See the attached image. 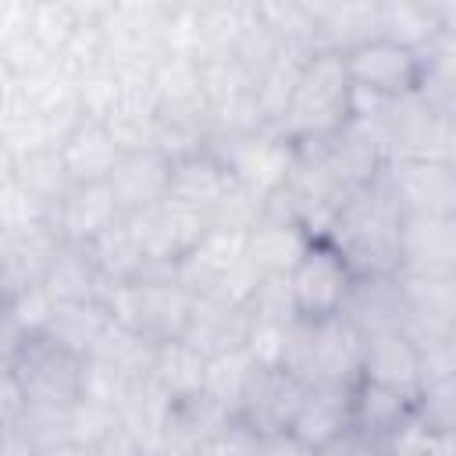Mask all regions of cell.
I'll use <instances>...</instances> for the list:
<instances>
[{
  "instance_id": "1",
  "label": "cell",
  "mask_w": 456,
  "mask_h": 456,
  "mask_svg": "<svg viewBox=\"0 0 456 456\" xmlns=\"http://www.w3.org/2000/svg\"><path fill=\"white\" fill-rule=\"evenodd\" d=\"M399 207L395 200L385 192L381 175L378 182H370L367 189L353 192L324 242L338 249V256L349 264L353 278H378V274H395V235H399Z\"/></svg>"
},
{
  "instance_id": "2",
  "label": "cell",
  "mask_w": 456,
  "mask_h": 456,
  "mask_svg": "<svg viewBox=\"0 0 456 456\" xmlns=\"http://www.w3.org/2000/svg\"><path fill=\"white\" fill-rule=\"evenodd\" d=\"M349 96H353V86H349L342 53L317 50L306 61L299 86H296V93H292V100H289V107L274 128L296 146L299 142H321L346 125Z\"/></svg>"
},
{
  "instance_id": "3",
  "label": "cell",
  "mask_w": 456,
  "mask_h": 456,
  "mask_svg": "<svg viewBox=\"0 0 456 456\" xmlns=\"http://www.w3.org/2000/svg\"><path fill=\"white\" fill-rule=\"evenodd\" d=\"M11 374L18 378L28 406L64 410L78 399L82 388V356L61 349L46 335L18 338L11 353Z\"/></svg>"
},
{
  "instance_id": "4",
  "label": "cell",
  "mask_w": 456,
  "mask_h": 456,
  "mask_svg": "<svg viewBox=\"0 0 456 456\" xmlns=\"http://www.w3.org/2000/svg\"><path fill=\"white\" fill-rule=\"evenodd\" d=\"M207 150L228 167L239 185H246L260 200L285 185L296 160V142H289L278 128H264L242 139H210Z\"/></svg>"
},
{
  "instance_id": "5",
  "label": "cell",
  "mask_w": 456,
  "mask_h": 456,
  "mask_svg": "<svg viewBox=\"0 0 456 456\" xmlns=\"http://www.w3.org/2000/svg\"><path fill=\"white\" fill-rule=\"evenodd\" d=\"M125 221H128L132 235H135V242H139V249L146 256V267L150 264L175 267L210 228L203 210H192V207H185L178 200H160L157 207L128 214Z\"/></svg>"
},
{
  "instance_id": "6",
  "label": "cell",
  "mask_w": 456,
  "mask_h": 456,
  "mask_svg": "<svg viewBox=\"0 0 456 456\" xmlns=\"http://www.w3.org/2000/svg\"><path fill=\"white\" fill-rule=\"evenodd\" d=\"M289 285H292L296 314L306 321H321V317L342 314V303H346L349 285H353V271L338 256L335 246H328L324 239H314L310 249L292 267Z\"/></svg>"
},
{
  "instance_id": "7",
  "label": "cell",
  "mask_w": 456,
  "mask_h": 456,
  "mask_svg": "<svg viewBox=\"0 0 456 456\" xmlns=\"http://www.w3.org/2000/svg\"><path fill=\"white\" fill-rule=\"evenodd\" d=\"M381 185L399 214L456 217V164L445 160H385Z\"/></svg>"
},
{
  "instance_id": "8",
  "label": "cell",
  "mask_w": 456,
  "mask_h": 456,
  "mask_svg": "<svg viewBox=\"0 0 456 456\" xmlns=\"http://www.w3.org/2000/svg\"><path fill=\"white\" fill-rule=\"evenodd\" d=\"M303 392H306V385L299 378H292L289 370L256 367L249 385H246V395L235 410V424L249 428L260 442L274 438V435H289V428L296 420V410L303 403Z\"/></svg>"
},
{
  "instance_id": "9",
  "label": "cell",
  "mask_w": 456,
  "mask_h": 456,
  "mask_svg": "<svg viewBox=\"0 0 456 456\" xmlns=\"http://www.w3.org/2000/svg\"><path fill=\"white\" fill-rule=\"evenodd\" d=\"M399 274H456V217L403 214L395 235Z\"/></svg>"
},
{
  "instance_id": "10",
  "label": "cell",
  "mask_w": 456,
  "mask_h": 456,
  "mask_svg": "<svg viewBox=\"0 0 456 456\" xmlns=\"http://www.w3.org/2000/svg\"><path fill=\"white\" fill-rule=\"evenodd\" d=\"M399 296H403V335L413 338V346L456 335V274H399Z\"/></svg>"
},
{
  "instance_id": "11",
  "label": "cell",
  "mask_w": 456,
  "mask_h": 456,
  "mask_svg": "<svg viewBox=\"0 0 456 456\" xmlns=\"http://www.w3.org/2000/svg\"><path fill=\"white\" fill-rule=\"evenodd\" d=\"M342 61H346V75H349L353 89H363V93H374V96H385V100L413 93L417 78H420L417 53L403 50V46L381 39V36L353 46L349 53H342Z\"/></svg>"
},
{
  "instance_id": "12",
  "label": "cell",
  "mask_w": 456,
  "mask_h": 456,
  "mask_svg": "<svg viewBox=\"0 0 456 456\" xmlns=\"http://www.w3.org/2000/svg\"><path fill=\"white\" fill-rule=\"evenodd\" d=\"M310 324V385H356L367 335L342 314Z\"/></svg>"
},
{
  "instance_id": "13",
  "label": "cell",
  "mask_w": 456,
  "mask_h": 456,
  "mask_svg": "<svg viewBox=\"0 0 456 456\" xmlns=\"http://www.w3.org/2000/svg\"><path fill=\"white\" fill-rule=\"evenodd\" d=\"M438 32H456L452 0H378V36L420 53Z\"/></svg>"
},
{
  "instance_id": "14",
  "label": "cell",
  "mask_w": 456,
  "mask_h": 456,
  "mask_svg": "<svg viewBox=\"0 0 456 456\" xmlns=\"http://www.w3.org/2000/svg\"><path fill=\"white\" fill-rule=\"evenodd\" d=\"M121 217L114 192L107 182H89V185H71L64 200L50 210V232L68 242V246H89L100 232H107Z\"/></svg>"
},
{
  "instance_id": "15",
  "label": "cell",
  "mask_w": 456,
  "mask_h": 456,
  "mask_svg": "<svg viewBox=\"0 0 456 456\" xmlns=\"http://www.w3.org/2000/svg\"><path fill=\"white\" fill-rule=\"evenodd\" d=\"M360 381L399 392L406 399H417L420 392V353L410 335L403 331H374L363 346Z\"/></svg>"
},
{
  "instance_id": "16",
  "label": "cell",
  "mask_w": 456,
  "mask_h": 456,
  "mask_svg": "<svg viewBox=\"0 0 456 456\" xmlns=\"http://www.w3.org/2000/svg\"><path fill=\"white\" fill-rule=\"evenodd\" d=\"M167 182H171V160L157 150L121 153V160L114 164V171L107 178L121 217L150 210L160 200H167Z\"/></svg>"
},
{
  "instance_id": "17",
  "label": "cell",
  "mask_w": 456,
  "mask_h": 456,
  "mask_svg": "<svg viewBox=\"0 0 456 456\" xmlns=\"http://www.w3.org/2000/svg\"><path fill=\"white\" fill-rule=\"evenodd\" d=\"M249 335V314L246 306H232L224 299L214 296H192V310L182 331V342H189L196 353L221 356V353H235L246 346Z\"/></svg>"
},
{
  "instance_id": "18",
  "label": "cell",
  "mask_w": 456,
  "mask_h": 456,
  "mask_svg": "<svg viewBox=\"0 0 456 456\" xmlns=\"http://www.w3.org/2000/svg\"><path fill=\"white\" fill-rule=\"evenodd\" d=\"M246 235L228 228H207V235L175 264V281L189 296H210L217 281L242 260Z\"/></svg>"
},
{
  "instance_id": "19",
  "label": "cell",
  "mask_w": 456,
  "mask_h": 456,
  "mask_svg": "<svg viewBox=\"0 0 456 456\" xmlns=\"http://www.w3.org/2000/svg\"><path fill=\"white\" fill-rule=\"evenodd\" d=\"M349 428H353V385H306L289 435L310 449H321L331 438L346 435Z\"/></svg>"
},
{
  "instance_id": "20",
  "label": "cell",
  "mask_w": 456,
  "mask_h": 456,
  "mask_svg": "<svg viewBox=\"0 0 456 456\" xmlns=\"http://www.w3.org/2000/svg\"><path fill=\"white\" fill-rule=\"evenodd\" d=\"M57 246L61 239L50 232V224L18 235H0V303L28 285H43Z\"/></svg>"
},
{
  "instance_id": "21",
  "label": "cell",
  "mask_w": 456,
  "mask_h": 456,
  "mask_svg": "<svg viewBox=\"0 0 456 456\" xmlns=\"http://www.w3.org/2000/svg\"><path fill=\"white\" fill-rule=\"evenodd\" d=\"M317 50L349 53L353 46L378 39V0H328L310 4Z\"/></svg>"
},
{
  "instance_id": "22",
  "label": "cell",
  "mask_w": 456,
  "mask_h": 456,
  "mask_svg": "<svg viewBox=\"0 0 456 456\" xmlns=\"http://www.w3.org/2000/svg\"><path fill=\"white\" fill-rule=\"evenodd\" d=\"M57 157L71 178V185H89V182H107L114 164L121 160V150L114 142V135L107 132L103 121L82 118L61 142H57Z\"/></svg>"
},
{
  "instance_id": "23",
  "label": "cell",
  "mask_w": 456,
  "mask_h": 456,
  "mask_svg": "<svg viewBox=\"0 0 456 456\" xmlns=\"http://www.w3.org/2000/svg\"><path fill=\"white\" fill-rule=\"evenodd\" d=\"M157 93L160 118H182V121H207V100L200 86V61L164 53L150 75Z\"/></svg>"
},
{
  "instance_id": "24",
  "label": "cell",
  "mask_w": 456,
  "mask_h": 456,
  "mask_svg": "<svg viewBox=\"0 0 456 456\" xmlns=\"http://www.w3.org/2000/svg\"><path fill=\"white\" fill-rule=\"evenodd\" d=\"M342 317H349L363 335L403 331V296H399L395 274L353 278L349 296L342 303Z\"/></svg>"
},
{
  "instance_id": "25",
  "label": "cell",
  "mask_w": 456,
  "mask_h": 456,
  "mask_svg": "<svg viewBox=\"0 0 456 456\" xmlns=\"http://www.w3.org/2000/svg\"><path fill=\"white\" fill-rule=\"evenodd\" d=\"M310 235L299 224L278 221V217H260L256 228L246 235V260L253 264V271L264 274H292V267L299 264V256L310 249Z\"/></svg>"
},
{
  "instance_id": "26",
  "label": "cell",
  "mask_w": 456,
  "mask_h": 456,
  "mask_svg": "<svg viewBox=\"0 0 456 456\" xmlns=\"http://www.w3.org/2000/svg\"><path fill=\"white\" fill-rule=\"evenodd\" d=\"M153 353L157 346L128 328H118V324H107V331L100 335V342L86 353L89 363H96L100 370H107L110 378H118L121 385H139L150 378L153 370Z\"/></svg>"
},
{
  "instance_id": "27",
  "label": "cell",
  "mask_w": 456,
  "mask_h": 456,
  "mask_svg": "<svg viewBox=\"0 0 456 456\" xmlns=\"http://www.w3.org/2000/svg\"><path fill=\"white\" fill-rule=\"evenodd\" d=\"M228 182H232L228 167L210 150H200V153H189L182 160H171L167 200H178V203L207 214L217 203V196L228 189Z\"/></svg>"
},
{
  "instance_id": "28",
  "label": "cell",
  "mask_w": 456,
  "mask_h": 456,
  "mask_svg": "<svg viewBox=\"0 0 456 456\" xmlns=\"http://www.w3.org/2000/svg\"><path fill=\"white\" fill-rule=\"evenodd\" d=\"M317 50L310 43H281L274 61L253 82V96H256V103H260V110H264L271 128L281 121V114H285V107H289V100H292V93L299 86V75H303V68H306V61Z\"/></svg>"
},
{
  "instance_id": "29",
  "label": "cell",
  "mask_w": 456,
  "mask_h": 456,
  "mask_svg": "<svg viewBox=\"0 0 456 456\" xmlns=\"http://www.w3.org/2000/svg\"><path fill=\"white\" fill-rule=\"evenodd\" d=\"M110 317L103 310L100 299H78V303H53V314L43 328V335L50 342H57L61 349L75 353L86 360V353L100 342V335L107 331Z\"/></svg>"
},
{
  "instance_id": "30",
  "label": "cell",
  "mask_w": 456,
  "mask_h": 456,
  "mask_svg": "<svg viewBox=\"0 0 456 456\" xmlns=\"http://www.w3.org/2000/svg\"><path fill=\"white\" fill-rule=\"evenodd\" d=\"M43 289L53 296V303H78V299H100L107 285H103L100 271L93 267L86 246L61 242L46 267Z\"/></svg>"
},
{
  "instance_id": "31",
  "label": "cell",
  "mask_w": 456,
  "mask_h": 456,
  "mask_svg": "<svg viewBox=\"0 0 456 456\" xmlns=\"http://www.w3.org/2000/svg\"><path fill=\"white\" fill-rule=\"evenodd\" d=\"M203 370H207V356L196 353L189 342L171 338V342L157 346L150 378L171 403H182V399H192L203 392Z\"/></svg>"
},
{
  "instance_id": "32",
  "label": "cell",
  "mask_w": 456,
  "mask_h": 456,
  "mask_svg": "<svg viewBox=\"0 0 456 456\" xmlns=\"http://www.w3.org/2000/svg\"><path fill=\"white\" fill-rule=\"evenodd\" d=\"M86 253H89L93 267L100 271L103 285L135 281L142 274V267H146V256H142V249H139V242H135V235H132V228H128L125 217H118L107 232H100L86 246Z\"/></svg>"
},
{
  "instance_id": "33",
  "label": "cell",
  "mask_w": 456,
  "mask_h": 456,
  "mask_svg": "<svg viewBox=\"0 0 456 456\" xmlns=\"http://www.w3.org/2000/svg\"><path fill=\"white\" fill-rule=\"evenodd\" d=\"M171 410H175V403L153 385V378H146V381H139V385L125 395V403H121V410H118V420L135 435V442H139L142 452L150 456V452L164 442Z\"/></svg>"
},
{
  "instance_id": "34",
  "label": "cell",
  "mask_w": 456,
  "mask_h": 456,
  "mask_svg": "<svg viewBox=\"0 0 456 456\" xmlns=\"http://www.w3.org/2000/svg\"><path fill=\"white\" fill-rule=\"evenodd\" d=\"M410 413H413V399H406L399 392H388V388H378V385H367V381L353 385V428L360 435L381 442Z\"/></svg>"
},
{
  "instance_id": "35",
  "label": "cell",
  "mask_w": 456,
  "mask_h": 456,
  "mask_svg": "<svg viewBox=\"0 0 456 456\" xmlns=\"http://www.w3.org/2000/svg\"><path fill=\"white\" fill-rule=\"evenodd\" d=\"M253 360L246 356V349H235V353H221V356H210L207 360V370H203V395L221 406L232 420H235V410L246 395V385L253 378Z\"/></svg>"
},
{
  "instance_id": "36",
  "label": "cell",
  "mask_w": 456,
  "mask_h": 456,
  "mask_svg": "<svg viewBox=\"0 0 456 456\" xmlns=\"http://www.w3.org/2000/svg\"><path fill=\"white\" fill-rule=\"evenodd\" d=\"M14 178L46 207V221H50V210H53V207L64 200V192L71 189V178H68V171H64V164H61V157H57V146L14 160Z\"/></svg>"
},
{
  "instance_id": "37",
  "label": "cell",
  "mask_w": 456,
  "mask_h": 456,
  "mask_svg": "<svg viewBox=\"0 0 456 456\" xmlns=\"http://www.w3.org/2000/svg\"><path fill=\"white\" fill-rule=\"evenodd\" d=\"M78 28V4L71 0H28V18L25 32L57 61L71 32Z\"/></svg>"
},
{
  "instance_id": "38",
  "label": "cell",
  "mask_w": 456,
  "mask_h": 456,
  "mask_svg": "<svg viewBox=\"0 0 456 456\" xmlns=\"http://www.w3.org/2000/svg\"><path fill=\"white\" fill-rule=\"evenodd\" d=\"M200 86H203V100H207V114L242 100L253 93V78L246 75V68L224 50V53H207L200 57Z\"/></svg>"
},
{
  "instance_id": "39",
  "label": "cell",
  "mask_w": 456,
  "mask_h": 456,
  "mask_svg": "<svg viewBox=\"0 0 456 456\" xmlns=\"http://www.w3.org/2000/svg\"><path fill=\"white\" fill-rule=\"evenodd\" d=\"M385 456H456V435L442 428H428L417 413H410L395 431L381 438Z\"/></svg>"
},
{
  "instance_id": "40",
  "label": "cell",
  "mask_w": 456,
  "mask_h": 456,
  "mask_svg": "<svg viewBox=\"0 0 456 456\" xmlns=\"http://www.w3.org/2000/svg\"><path fill=\"white\" fill-rule=\"evenodd\" d=\"M50 314H53V296L43 285H28V289H21V292H14L11 299L0 303V317L18 338L43 335Z\"/></svg>"
},
{
  "instance_id": "41",
  "label": "cell",
  "mask_w": 456,
  "mask_h": 456,
  "mask_svg": "<svg viewBox=\"0 0 456 456\" xmlns=\"http://www.w3.org/2000/svg\"><path fill=\"white\" fill-rule=\"evenodd\" d=\"M260 217H264V200L256 192H249L246 185H239L235 178L217 196V203L207 210L210 228H228V232H242V235H249Z\"/></svg>"
},
{
  "instance_id": "42",
  "label": "cell",
  "mask_w": 456,
  "mask_h": 456,
  "mask_svg": "<svg viewBox=\"0 0 456 456\" xmlns=\"http://www.w3.org/2000/svg\"><path fill=\"white\" fill-rule=\"evenodd\" d=\"M246 314L249 321H264V324H292L299 314H296L289 274H264L246 299Z\"/></svg>"
},
{
  "instance_id": "43",
  "label": "cell",
  "mask_w": 456,
  "mask_h": 456,
  "mask_svg": "<svg viewBox=\"0 0 456 456\" xmlns=\"http://www.w3.org/2000/svg\"><path fill=\"white\" fill-rule=\"evenodd\" d=\"M46 224V207L11 175L0 182V235H18Z\"/></svg>"
},
{
  "instance_id": "44",
  "label": "cell",
  "mask_w": 456,
  "mask_h": 456,
  "mask_svg": "<svg viewBox=\"0 0 456 456\" xmlns=\"http://www.w3.org/2000/svg\"><path fill=\"white\" fill-rule=\"evenodd\" d=\"M413 413L428 428L452 431L456 428V378H449V381H424L417 399H413Z\"/></svg>"
},
{
  "instance_id": "45",
  "label": "cell",
  "mask_w": 456,
  "mask_h": 456,
  "mask_svg": "<svg viewBox=\"0 0 456 456\" xmlns=\"http://www.w3.org/2000/svg\"><path fill=\"white\" fill-rule=\"evenodd\" d=\"M292 324H264V321H249V335H246V356L253 360V367H281L285 360V338H289Z\"/></svg>"
},
{
  "instance_id": "46",
  "label": "cell",
  "mask_w": 456,
  "mask_h": 456,
  "mask_svg": "<svg viewBox=\"0 0 456 456\" xmlns=\"http://www.w3.org/2000/svg\"><path fill=\"white\" fill-rule=\"evenodd\" d=\"M25 410H28V399L18 385V378L7 370H0V428H18L25 420Z\"/></svg>"
},
{
  "instance_id": "47",
  "label": "cell",
  "mask_w": 456,
  "mask_h": 456,
  "mask_svg": "<svg viewBox=\"0 0 456 456\" xmlns=\"http://www.w3.org/2000/svg\"><path fill=\"white\" fill-rule=\"evenodd\" d=\"M314 452H317V456H385V452H381V442L360 435L356 428H349L346 435L331 438L328 445H321V449H314Z\"/></svg>"
},
{
  "instance_id": "48",
  "label": "cell",
  "mask_w": 456,
  "mask_h": 456,
  "mask_svg": "<svg viewBox=\"0 0 456 456\" xmlns=\"http://www.w3.org/2000/svg\"><path fill=\"white\" fill-rule=\"evenodd\" d=\"M93 456H146L142 445L135 442V435L118 420L114 428H107V435L93 445Z\"/></svg>"
},
{
  "instance_id": "49",
  "label": "cell",
  "mask_w": 456,
  "mask_h": 456,
  "mask_svg": "<svg viewBox=\"0 0 456 456\" xmlns=\"http://www.w3.org/2000/svg\"><path fill=\"white\" fill-rule=\"evenodd\" d=\"M25 103V93H21V78L0 61V121L7 118V114H14L18 107Z\"/></svg>"
},
{
  "instance_id": "50",
  "label": "cell",
  "mask_w": 456,
  "mask_h": 456,
  "mask_svg": "<svg viewBox=\"0 0 456 456\" xmlns=\"http://www.w3.org/2000/svg\"><path fill=\"white\" fill-rule=\"evenodd\" d=\"M0 456H39V449L18 424V428H0Z\"/></svg>"
},
{
  "instance_id": "51",
  "label": "cell",
  "mask_w": 456,
  "mask_h": 456,
  "mask_svg": "<svg viewBox=\"0 0 456 456\" xmlns=\"http://www.w3.org/2000/svg\"><path fill=\"white\" fill-rule=\"evenodd\" d=\"M260 456H317V452L292 435H274V438H264Z\"/></svg>"
},
{
  "instance_id": "52",
  "label": "cell",
  "mask_w": 456,
  "mask_h": 456,
  "mask_svg": "<svg viewBox=\"0 0 456 456\" xmlns=\"http://www.w3.org/2000/svg\"><path fill=\"white\" fill-rule=\"evenodd\" d=\"M11 175H14V157H11V153H7V146L0 142V182H4V178H11Z\"/></svg>"
}]
</instances>
